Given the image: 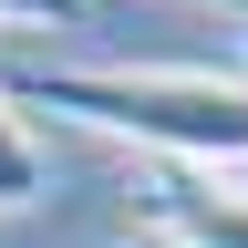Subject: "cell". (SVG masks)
<instances>
[{
    "label": "cell",
    "instance_id": "6da1fadb",
    "mask_svg": "<svg viewBox=\"0 0 248 248\" xmlns=\"http://www.w3.org/2000/svg\"><path fill=\"white\" fill-rule=\"evenodd\" d=\"M0 93L31 114H73L93 135L155 145L186 176H248V83L228 73H124V62L52 73V62H31V73H0Z\"/></svg>",
    "mask_w": 248,
    "mask_h": 248
},
{
    "label": "cell",
    "instance_id": "7a4b0ae2",
    "mask_svg": "<svg viewBox=\"0 0 248 248\" xmlns=\"http://www.w3.org/2000/svg\"><path fill=\"white\" fill-rule=\"evenodd\" d=\"M155 228L166 238H186V248H248V207L228 197V176H166L155 186Z\"/></svg>",
    "mask_w": 248,
    "mask_h": 248
},
{
    "label": "cell",
    "instance_id": "3957f363",
    "mask_svg": "<svg viewBox=\"0 0 248 248\" xmlns=\"http://www.w3.org/2000/svg\"><path fill=\"white\" fill-rule=\"evenodd\" d=\"M31 197H42V145L21 135L11 93H0V207H31Z\"/></svg>",
    "mask_w": 248,
    "mask_h": 248
},
{
    "label": "cell",
    "instance_id": "277c9868",
    "mask_svg": "<svg viewBox=\"0 0 248 248\" xmlns=\"http://www.w3.org/2000/svg\"><path fill=\"white\" fill-rule=\"evenodd\" d=\"M93 0H0V21H83Z\"/></svg>",
    "mask_w": 248,
    "mask_h": 248
},
{
    "label": "cell",
    "instance_id": "5b68a950",
    "mask_svg": "<svg viewBox=\"0 0 248 248\" xmlns=\"http://www.w3.org/2000/svg\"><path fill=\"white\" fill-rule=\"evenodd\" d=\"M124 248H186V238H166V228H155V217H145V228H135V238H124Z\"/></svg>",
    "mask_w": 248,
    "mask_h": 248
},
{
    "label": "cell",
    "instance_id": "8992f818",
    "mask_svg": "<svg viewBox=\"0 0 248 248\" xmlns=\"http://www.w3.org/2000/svg\"><path fill=\"white\" fill-rule=\"evenodd\" d=\"M228 197H238V207H248V176H238V186H228Z\"/></svg>",
    "mask_w": 248,
    "mask_h": 248
},
{
    "label": "cell",
    "instance_id": "52a82bcc",
    "mask_svg": "<svg viewBox=\"0 0 248 248\" xmlns=\"http://www.w3.org/2000/svg\"><path fill=\"white\" fill-rule=\"evenodd\" d=\"M238 42H248V21H238Z\"/></svg>",
    "mask_w": 248,
    "mask_h": 248
}]
</instances>
